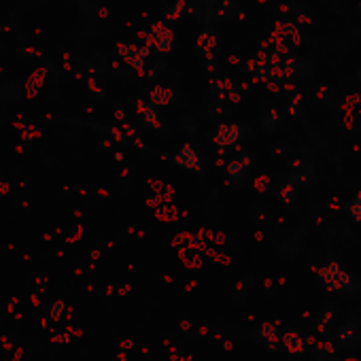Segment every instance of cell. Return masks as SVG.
<instances>
[{
  "label": "cell",
  "mask_w": 361,
  "mask_h": 361,
  "mask_svg": "<svg viewBox=\"0 0 361 361\" xmlns=\"http://www.w3.org/2000/svg\"><path fill=\"white\" fill-rule=\"evenodd\" d=\"M361 340V331L355 319H347L336 331V349H355Z\"/></svg>",
  "instance_id": "2"
},
{
  "label": "cell",
  "mask_w": 361,
  "mask_h": 361,
  "mask_svg": "<svg viewBox=\"0 0 361 361\" xmlns=\"http://www.w3.org/2000/svg\"><path fill=\"white\" fill-rule=\"evenodd\" d=\"M317 361H340V359H336V357H319Z\"/></svg>",
  "instance_id": "12"
},
{
  "label": "cell",
  "mask_w": 361,
  "mask_h": 361,
  "mask_svg": "<svg viewBox=\"0 0 361 361\" xmlns=\"http://www.w3.org/2000/svg\"><path fill=\"white\" fill-rule=\"evenodd\" d=\"M281 198L285 200V205H293L298 198V185L291 183V180H285V183L281 185Z\"/></svg>",
  "instance_id": "9"
},
{
  "label": "cell",
  "mask_w": 361,
  "mask_h": 361,
  "mask_svg": "<svg viewBox=\"0 0 361 361\" xmlns=\"http://www.w3.org/2000/svg\"><path fill=\"white\" fill-rule=\"evenodd\" d=\"M345 211L351 215V219H355L357 223H361V191H359L353 200L347 202V205H345Z\"/></svg>",
  "instance_id": "10"
},
{
  "label": "cell",
  "mask_w": 361,
  "mask_h": 361,
  "mask_svg": "<svg viewBox=\"0 0 361 361\" xmlns=\"http://www.w3.org/2000/svg\"><path fill=\"white\" fill-rule=\"evenodd\" d=\"M246 134V128L244 126H238V124H228L223 126L217 134V145L219 149H230L234 145L240 143V139Z\"/></svg>",
  "instance_id": "3"
},
{
  "label": "cell",
  "mask_w": 361,
  "mask_h": 361,
  "mask_svg": "<svg viewBox=\"0 0 361 361\" xmlns=\"http://www.w3.org/2000/svg\"><path fill=\"white\" fill-rule=\"evenodd\" d=\"M359 83H361V71H359Z\"/></svg>",
  "instance_id": "13"
},
{
  "label": "cell",
  "mask_w": 361,
  "mask_h": 361,
  "mask_svg": "<svg viewBox=\"0 0 361 361\" xmlns=\"http://www.w3.org/2000/svg\"><path fill=\"white\" fill-rule=\"evenodd\" d=\"M255 336H257V340L268 351H283V340H281V334H279V325L277 323H264Z\"/></svg>",
  "instance_id": "4"
},
{
  "label": "cell",
  "mask_w": 361,
  "mask_h": 361,
  "mask_svg": "<svg viewBox=\"0 0 361 361\" xmlns=\"http://www.w3.org/2000/svg\"><path fill=\"white\" fill-rule=\"evenodd\" d=\"M281 340H283V351H289L291 355H302L306 351V338L302 334L289 331L281 336Z\"/></svg>",
  "instance_id": "7"
},
{
  "label": "cell",
  "mask_w": 361,
  "mask_h": 361,
  "mask_svg": "<svg viewBox=\"0 0 361 361\" xmlns=\"http://www.w3.org/2000/svg\"><path fill=\"white\" fill-rule=\"evenodd\" d=\"M176 162L180 168H187V170H198L200 168V157L194 149H180L176 155Z\"/></svg>",
  "instance_id": "8"
},
{
  "label": "cell",
  "mask_w": 361,
  "mask_h": 361,
  "mask_svg": "<svg viewBox=\"0 0 361 361\" xmlns=\"http://www.w3.org/2000/svg\"><path fill=\"white\" fill-rule=\"evenodd\" d=\"M334 317H336L334 306H331V304H325L323 310H321V327H323V331H327V327L334 323Z\"/></svg>",
  "instance_id": "11"
},
{
  "label": "cell",
  "mask_w": 361,
  "mask_h": 361,
  "mask_svg": "<svg viewBox=\"0 0 361 361\" xmlns=\"http://www.w3.org/2000/svg\"><path fill=\"white\" fill-rule=\"evenodd\" d=\"M251 168V157L249 155H242L238 157V160H234L230 166H228V178H230V183H240V180L246 176V172H249Z\"/></svg>",
  "instance_id": "6"
},
{
  "label": "cell",
  "mask_w": 361,
  "mask_h": 361,
  "mask_svg": "<svg viewBox=\"0 0 361 361\" xmlns=\"http://www.w3.org/2000/svg\"><path fill=\"white\" fill-rule=\"evenodd\" d=\"M314 277H317L329 291L355 293V289H361V285L355 283L351 275L338 261H327L319 268H314Z\"/></svg>",
  "instance_id": "1"
},
{
  "label": "cell",
  "mask_w": 361,
  "mask_h": 361,
  "mask_svg": "<svg viewBox=\"0 0 361 361\" xmlns=\"http://www.w3.org/2000/svg\"><path fill=\"white\" fill-rule=\"evenodd\" d=\"M291 183H296L298 187H308L312 185V180H314V166L310 162H304L300 160L298 164H293L291 168V176H289Z\"/></svg>",
  "instance_id": "5"
}]
</instances>
